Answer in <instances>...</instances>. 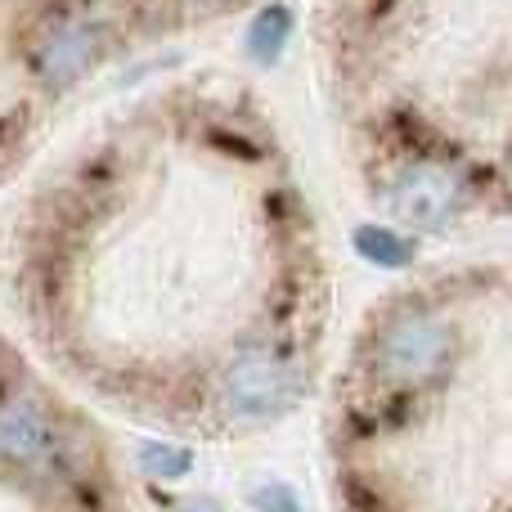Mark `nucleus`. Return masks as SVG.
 Here are the masks:
<instances>
[{"instance_id":"1","label":"nucleus","mask_w":512,"mask_h":512,"mask_svg":"<svg viewBox=\"0 0 512 512\" xmlns=\"http://www.w3.org/2000/svg\"><path fill=\"white\" fill-rule=\"evenodd\" d=\"M9 288L27 355L72 400L171 441L274 432L324 364V270L279 180L243 203H180L99 153L32 207Z\"/></svg>"},{"instance_id":"2","label":"nucleus","mask_w":512,"mask_h":512,"mask_svg":"<svg viewBox=\"0 0 512 512\" xmlns=\"http://www.w3.org/2000/svg\"><path fill=\"white\" fill-rule=\"evenodd\" d=\"M508 288L459 270L382 297L319 409L333 512H508Z\"/></svg>"},{"instance_id":"3","label":"nucleus","mask_w":512,"mask_h":512,"mask_svg":"<svg viewBox=\"0 0 512 512\" xmlns=\"http://www.w3.org/2000/svg\"><path fill=\"white\" fill-rule=\"evenodd\" d=\"M0 512H135L113 427L0 337Z\"/></svg>"},{"instance_id":"4","label":"nucleus","mask_w":512,"mask_h":512,"mask_svg":"<svg viewBox=\"0 0 512 512\" xmlns=\"http://www.w3.org/2000/svg\"><path fill=\"white\" fill-rule=\"evenodd\" d=\"M104 50H108L104 23L81 18V14H63V18H54V23L41 32V41L32 45V72L41 86L72 90L81 77L95 72V63L104 59Z\"/></svg>"},{"instance_id":"5","label":"nucleus","mask_w":512,"mask_h":512,"mask_svg":"<svg viewBox=\"0 0 512 512\" xmlns=\"http://www.w3.org/2000/svg\"><path fill=\"white\" fill-rule=\"evenodd\" d=\"M288 36H292V9L265 5L248 23V59L261 63V68H274L283 59V50H288Z\"/></svg>"},{"instance_id":"6","label":"nucleus","mask_w":512,"mask_h":512,"mask_svg":"<svg viewBox=\"0 0 512 512\" xmlns=\"http://www.w3.org/2000/svg\"><path fill=\"white\" fill-rule=\"evenodd\" d=\"M180 14H207V9H221L225 0H171Z\"/></svg>"},{"instance_id":"7","label":"nucleus","mask_w":512,"mask_h":512,"mask_svg":"<svg viewBox=\"0 0 512 512\" xmlns=\"http://www.w3.org/2000/svg\"><path fill=\"white\" fill-rule=\"evenodd\" d=\"M396 0H369V18H391Z\"/></svg>"}]
</instances>
